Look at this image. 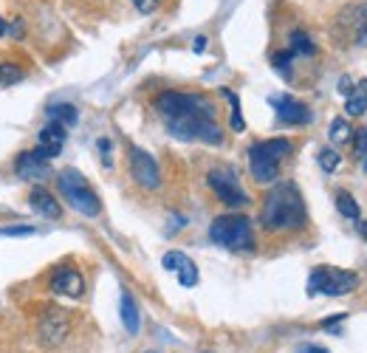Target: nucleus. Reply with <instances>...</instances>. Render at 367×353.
<instances>
[{"label":"nucleus","mask_w":367,"mask_h":353,"mask_svg":"<svg viewBox=\"0 0 367 353\" xmlns=\"http://www.w3.org/2000/svg\"><path fill=\"white\" fill-rule=\"evenodd\" d=\"M155 110L164 119L167 130L181 141H206L220 144L223 133L217 127L215 104L200 93H178L164 90L155 96Z\"/></svg>","instance_id":"f257e3e1"},{"label":"nucleus","mask_w":367,"mask_h":353,"mask_svg":"<svg viewBox=\"0 0 367 353\" xmlns=\"http://www.w3.org/2000/svg\"><path fill=\"white\" fill-rule=\"evenodd\" d=\"M308 220V212H305V201L299 195V189L294 184H277L268 195H265V203H263V212H260V223L268 229V232H294V229H302Z\"/></svg>","instance_id":"f03ea898"},{"label":"nucleus","mask_w":367,"mask_h":353,"mask_svg":"<svg viewBox=\"0 0 367 353\" xmlns=\"http://www.w3.org/2000/svg\"><path fill=\"white\" fill-rule=\"evenodd\" d=\"M294 150L288 138H265L248 147V167L257 184H271L279 175V161Z\"/></svg>","instance_id":"7ed1b4c3"},{"label":"nucleus","mask_w":367,"mask_h":353,"mask_svg":"<svg viewBox=\"0 0 367 353\" xmlns=\"http://www.w3.org/2000/svg\"><path fill=\"white\" fill-rule=\"evenodd\" d=\"M209 237L212 243L223 246V249H251L254 237H251V223L243 215H220L212 220L209 226Z\"/></svg>","instance_id":"20e7f679"},{"label":"nucleus","mask_w":367,"mask_h":353,"mask_svg":"<svg viewBox=\"0 0 367 353\" xmlns=\"http://www.w3.org/2000/svg\"><path fill=\"white\" fill-rule=\"evenodd\" d=\"M56 181H59V192H62V198H65L76 212L90 215V217L102 212V203H99L96 192L90 189V184H88L76 169H62Z\"/></svg>","instance_id":"39448f33"},{"label":"nucleus","mask_w":367,"mask_h":353,"mask_svg":"<svg viewBox=\"0 0 367 353\" xmlns=\"http://www.w3.org/2000/svg\"><path fill=\"white\" fill-rule=\"evenodd\" d=\"M359 285V274L344 271V268H330V265H319L311 277H308V294H325V297H344Z\"/></svg>","instance_id":"423d86ee"},{"label":"nucleus","mask_w":367,"mask_h":353,"mask_svg":"<svg viewBox=\"0 0 367 353\" xmlns=\"http://www.w3.org/2000/svg\"><path fill=\"white\" fill-rule=\"evenodd\" d=\"M71 333V316L59 305H48L37 316V342L45 350H56Z\"/></svg>","instance_id":"0eeeda50"},{"label":"nucleus","mask_w":367,"mask_h":353,"mask_svg":"<svg viewBox=\"0 0 367 353\" xmlns=\"http://www.w3.org/2000/svg\"><path fill=\"white\" fill-rule=\"evenodd\" d=\"M206 181H209V186L215 189V195H217L226 206L237 209V206H246V203H248V195L243 192V186H240V181H237V175H234L231 169H212V172L206 175Z\"/></svg>","instance_id":"6e6552de"},{"label":"nucleus","mask_w":367,"mask_h":353,"mask_svg":"<svg viewBox=\"0 0 367 353\" xmlns=\"http://www.w3.org/2000/svg\"><path fill=\"white\" fill-rule=\"evenodd\" d=\"M130 175L144 189H155L161 184V169H158L155 158L141 147H130Z\"/></svg>","instance_id":"1a4fd4ad"},{"label":"nucleus","mask_w":367,"mask_h":353,"mask_svg":"<svg viewBox=\"0 0 367 353\" xmlns=\"http://www.w3.org/2000/svg\"><path fill=\"white\" fill-rule=\"evenodd\" d=\"M339 25L347 31L353 45H367V0L353 3L339 14Z\"/></svg>","instance_id":"9d476101"},{"label":"nucleus","mask_w":367,"mask_h":353,"mask_svg":"<svg viewBox=\"0 0 367 353\" xmlns=\"http://www.w3.org/2000/svg\"><path fill=\"white\" fill-rule=\"evenodd\" d=\"M51 291L54 294H62V297H71V299H79L82 291H85V277L71 268V265H62L51 274Z\"/></svg>","instance_id":"9b49d317"},{"label":"nucleus","mask_w":367,"mask_h":353,"mask_svg":"<svg viewBox=\"0 0 367 353\" xmlns=\"http://www.w3.org/2000/svg\"><path fill=\"white\" fill-rule=\"evenodd\" d=\"M271 104L285 124H308L311 121V110L294 96H271Z\"/></svg>","instance_id":"f8f14e48"},{"label":"nucleus","mask_w":367,"mask_h":353,"mask_svg":"<svg viewBox=\"0 0 367 353\" xmlns=\"http://www.w3.org/2000/svg\"><path fill=\"white\" fill-rule=\"evenodd\" d=\"M65 136H68L65 124H59V121H48V124L40 130V144H37L40 155H42L45 161H51L54 155H59V150H62V144H65Z\"/></svg>","instance_id":"ddd939ff"},{"label":"nucleus","mask_w":367,"mask_h":353,"mask_svg":"<svg viewBox=\"0 0 367 353\" xmlns=\"http://www.w3.org/2000/svg\"><path fill=\"white\" fill-rule=\"evenodd\" d=\"M14 169H17L20 178H45V175L51 172L48 161L40 155L37 147H34V150H23V152L17 155V161H14Z\"/></svg>","instance_id":"4468645a"},{"label":"nucleus","mask_w":367,"mask_h":353,"mask_svg":"<svg viewBox=\"0 0 367 353\" xmlns=\"http://www.w3.org/2000/svg\"><path fill=\"white\" fill-rule=\"evenodd\" d=\"M28 203H31L34 212H40V215H45V217H51V220H56V217L62 215L59 201H56L48 189H42V186H34V189L28 192Z\"/></svg>","instance_id":"2eb2a0df"},{"label":"nucleus","mask_w":367,"mask_h":353,"mask_svg":"<svg viewBox=\"0 0 367 353\" xmlns=\"http://www.w3.org/2000/svg\"><path fill=\"white\" fill-rule=\"evenodd\" d=\"M344 107H347L350 116H361V113L367 110V79H359V82L350 88Z\"/></svg>","instance_id":"dca6fc26"},{"label":"nucleus","mask_w":367,"mask_h":353,"mask_svg":"<svg viewBox=\"0 0 367 353\" xmlns=\"http://www.w3.org/2000/svg\"><path fill=\"white\" fill-rule=\"evenodd\" d=\"M121 322H124L127 333H138V325H141L138 322V308H136L130 294H121Z\"/></svg>","instance_id":"f3484780"},{"label":"nucleus","mask_w":367,"mask_h":353,"mask_svg":"<svg viewBox=\"0 0 367 353\" xmlns=\"http://www.w3.org/2000/svg\"><path fill=\"white\" fill-rule=\"evenodd\" d=\"M48 116H51V121H59V124H65V127L79 119L76 107H73V104H65V102H62V104H51V107H48Z\"/></svg>","instance_id":"a211bd4d"},{"label":"nucleus","mask_w":367,"mask_h":353,"mask_svg":"<svg viewBox=\"0 0 367 353\" xmlns=\"http://www.w3.org/2000/svg\"><path fill=\"white\" fill-rule=\"evenodd\" d=\"M291 54H305V56H311L313 51H316V45H313V40L305 34V31H291V48H288Z\"/></svg>","instance_id":"6ab92c4d"},{"label":"nucleus","mask_w":367,"mask_h":353,"mask_svg":"<svg viewBox=\"0 0 367 353\" xmlns=\"http://www.w3.org/2000/svg\"><path fill=\"white\" fill-rule=\"evenodd\" d=\"M327 136H330V141L339 147V144H344V141H350V138H353V127L347 124V119H333V121H330Z\"/></svg>","instance_id":"aec40b11"},{"label":"nucleus","mask_w":367,"mask_h":353,"mask_svg":"<svg viewBox=\"0 0 367 353\" xmlns=\"http://www.w3.org/2000/svg\"><path fill=\"white\" fill-rule=\"evenodd\" d=\"M336 209L344 215V217H350V220H359V203L353 201V195L350 192H336Z\"/></svg>","instance_id":"412c9836"},{"label":"nucleus","mask_w":367,"mask_h":353,"mask_svg":"<svg viewBox=\"0 0 367 353\" xmlns=\"http://www.w3.org/2000/svg\"><path fill=\"white\" fill-rule=\"evenodd\" d=\"M175 274H178V282H181L184 288H192V285L198 282V268H195V263H192L189 257L181 263V268H178Z\"/></svg>","instance_id":"4be33fe9"},{"label":"nucleus","mask_w":367,"mask_h":353,"mask_svg":"<svg viewBox=\"0 0 367 353\" xmlns=\"http://www.w3.org/2000/svg\"><path fill=\"white\" fill-rule=\"evenodd\" d=\"M25 73L17 68V65H11V62H0V85H14V82H20Z\"/></svg>","instance_id":"5701e85b"},{"label":"nucleus","mask_w":367,"mask_h":353,"mask_svg":"<svg viewBox=\"0 0 367 353\" xmlns=\"http://www.w3.org/2000/svg\"><path fill=\"white\" fill-rule=\"evenodd\" d=\"M223 96L231 102V130H246V124H243V116H240V102H237V96L231 93V90H223Z\"/></svg>","instance_id":"b1692460"},{"label":"nucleus","mask_w":367,"mask_h":353,"mask_svg":"<svg viewBox=\"0 0 367 353\" xmlns=\"http://www.w3.org/2000/svg\"><path fill=\"white\" fill-rule=\"evenodd\" d=\"M339 152L336 150H330V147H325V150H319V167L325 169V172H333L336 167H339Z\"/></svg>","instance_id":"393cba45"},{"label":"nucleus","mask_w":367,"mask_h":353,"mask_svg":"<svg viewBox=\"0 0 367 353\" xmlns=\"http://www.w3.org/2000/svg\"><path fill=\"white\" fill-rule=\"evenodd\" d=\"M356 155H359L361 167L367 169V127H361L359 136H356Z\"/></svg>","instance_id":"a878e982"},{"label":"nucleus","mask_w":367,"mask_h":353,"mask_svg":"<svg viewBox=\"0 0 367 353\" xmlns=\"http://www.w3.org/2000/svg\"><path fill=\"white\" fill-rule=\"evenodd\" d=\"M184 260H186V254H184V251H167L161 263H164V268H167V271H178Z\"/></svg>","instance_id":"bb28decb"},{"label":"nucleus","mask_w":367,"mask_h":353,"mask_svg":"<svg viewBox=\"0 0 367 353\" xmlns=\"http://www.w3.org/2000/svg\"><path fill=\"white\" fill-rule=\"evenodd\" d=\"M37 229L34 226H3L0 229V237H28V234H34Z\"/></svg>","instance_id":"cd10ccee"},{"label":"nucleus","mask_w":367,"mask_h":353,"mask_svg":"<svg viewBox=\"0 0 367 353\" xmlns=\"http://www.w3.org/2000/svg\"><path fill=\"white\" fill-rule=\"evenodd\" d=\"M271 59H274V68H277V71H282V73L288 76V65H291L294 54H291V51H279V54H274Z\"/></svg>","instance_id":"c85d7f7f"},{"label":"nucleus","mask_w":367,"mask_h":353,"mask_svg":"<svg viewBox=\"0 0 367 353\" xmlns=\"http://www.w3.org/2000/svg\"><path fill=\"white\" fill-rule=\"evenodd\" d=\"M130 3H133V6H136L141 14H150V11H152V8H155L161 0H130Z\"/></svg>","instance_id":"c756f323"},{"label":"nucleus","mask_w":367,"mask_h":353,"mask_svg":"<svg viewBox=\"0 0 367 353\" xmlns=\"http://www.w3.org/2000/svg\"><path fill=\"white\" fill-rule=\"evenodd\" d=\"M296 353H330V350H325V347H319V345H302Z\"/></svg>","instance_id":"7c9ffc66"},{"label":"nucleus","mask_w":367,"mask_h":353,"mask_svg":"<svg viewBox=\"0 0 367 353\" xmlns=\"http://www.w3.org/2000/svg\"><path fill=\"white\" fill-rule=\"evenodd\" d=\"M99 150L104 152V164H107V150H110V141H107V138H99Z\"/></svg>","instance_id":"2f4dec72"},{"label":"nucleus","mask_w":367,"mask_h":353,"mask_svg":"<svg viewBox=\"0 0 367 353\" xmlns=\"http://www.w3.org/2000/svg\"><path fill=\"white\" fill-rule=\"evenodd\" d=\"M203 48H206V37H195V51L200 54Z\"/></svg>","instance_id":"473e14b6"},{"label":"nucleus","mask_w":367,"mask_h":353,"mask_svg":"<svg viewBox=\"0 0 367 353\" xmlns=\"http://www.w3.org/2000/svg\"><path fill=\"white\" fill-rule=\"evenodd\" d=\"M356 229H359V232H361V237H364V240H367V223H364V220H361V217H359V220H356Z\"/></svg>","instance_id":"72a5a7b5"},{"label":"nucleus","mask_w":367,"mask_h":353,"mask_svg":"<svg viewBox=\"0 0 367 353\" xmlns=\"http://www.w3.org/2000/svg\"><path fill=\"white\" fill-rule=\"evenodd\" d=\"M6 34V23H3V17H0V37Z\"/></svg>","instance_id":"f704fd0d"}]
</instances>
